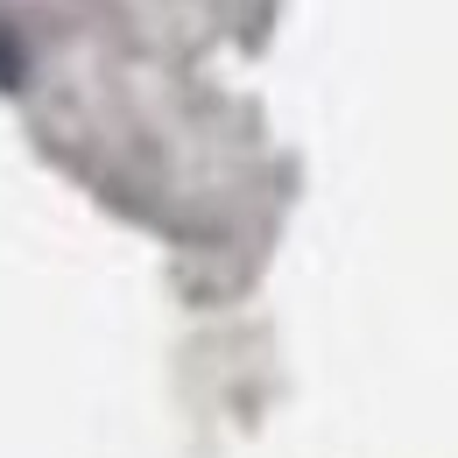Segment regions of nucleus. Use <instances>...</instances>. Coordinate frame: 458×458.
I'll return each mask as SVG.
<instances>
[{
	"mask_svg": "<svg viewBox=\"0 0 458 458\" xmlns=\"http://www.w3.org/2000/svg\"><path fill=\"white\" fill-rule=\"evenodd\" d=\"M29 85V50L14 43V29L0 21V92H21Z\"/></svg>",
	"mask_w": 458,
	"mask_h": 458,
	"instance_id": "nucleus-1",
	"label": "nucleus"
}]
</instances>
